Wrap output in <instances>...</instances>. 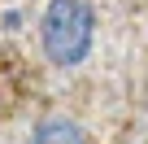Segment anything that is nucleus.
<instances>
[{
  "mask_svg": "<svg viewBox=\"0 0 148 144\" xmlns=\"http://www.w3.org/2000/svg\"><path fill=\"white\" fill-rule=\"evenodd\" d=\"M31 144H87V135H83L79 122H70V118H44L31 131Z\"/></svg>",
  "mask_w": 148,
  "mask_h": 144,
  "instance_id": "f03ea898",
  "label": "nucleus"
},
{
  "mask_svg": "<svg viewBox=\"0 0 148 144\" xmlns=\"http://www.w3.org/2000/svg\"><path fill=\"white\" fill-rule=\"evenodd\" d=\"M39 44L48 52L52 65L70 70L87 61L92 44H96V13L87 0H48V9L39 18Z\"/></svg>",
  "mask_w": 148,
  "mask_h": 144,
  "instance_id": "f257e3e1",
  "label": "nucleus"
}]
</instances>
